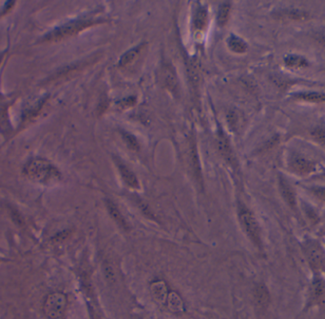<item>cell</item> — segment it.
I'll return each mask as SVG.
<instances>
[{
	"label": "cell",
	"mask_w": 325,
	"mask_h": 319,
	"mask_svg": "<svg viewBox=\"0 0 325 319\" xmlns=\"http://www.w3.org/2000/svg\"><path fill=\"white\" fill-rule=\"evenodd\" d=\"M25 176L41 185L52 186L61 180V172L55 165L44 158H32L24 166Z\"/></svg>",
	"instance_id": "obj_1"
},
{
	"label": "cell",
	"mask_w": 325,
	"mask_h": 319,
	"mask_svg": "<svg viewBox=\"0 0 325 319\" xmlns=\"http://www.w3.org/2000/svg\"><path fill=\"white\" fill-rule=\"evenodd\" d=\"M101 20L97 19H78L71 22L66 23L58 28L50 32L48 35L43 37V41L46 42H54L62 39H66L68 37H74L83 30L89 28L93 25L99 24Z\"/></svg>",
	"instance_id": "obj_2"
},
{
	"label": "cell",
	"mask_w": 325,
	"mask_h": 319,
	"mask_svg": "<svg viewBox=\"0 0 325 319\" xmlns=\"http://www.w3.org/2000/svg\"><path fill=\"white\" fill-rule=\"evenodd\" d=\"M239 218L245 234L253 242V244H255L258 248H262V237L259 223L252 214L251 211L244 206H241L239 210Z\"/></svg>",
	"instance_id": "obj_3"
},
{
	"label": "cell",
	"mask_w": 325,
	"mask_h": 319,
	"mask_svg": "<svg viewBox=\"0 0 325 319\" xmlns=\"http://www.w3.org/2000/svg\"><path fill=\"white\" fill-rule=\"evenodd\" d=\"M68 298L62 293H52L45 299L43 311L49 319H61L66 312Z\"/></svg>",
	"instance_id": "obj_4"
},
{
	"label": "cell",
	"mask_w": 325,
	"mask_h": 319,
	"mask_svg": "<svg viewBox=\"0 0 325 319\" xmlns=\"http://www.w3.org/2000/svg\"><path fill=\"white\" fill-rule=\"evenodd\" d=\"M304 256L309 266L315 271H320L325 266V252L317 240L308 239L303 243Z\"/></svg>",
	"instance_id": "obj_5"
},
{
	"label": "cell",
	"mask_w": 325,
	"mask_h": 319,
	"mask_svg": "<svg viewBox=\"0 0 325 319\" xmlns=\"http://www.w3.org/2000/svg\"><path fill=\"white\" fill-rule=\"evenodd\" d=\"M287 165L290 171L302 177L308 176L316 171L315 162L300 154H292L289 156Z\"/></svg>",
	"instance_id": "obj_6"
},
{
	"label": "cell",
	"mask_w": 325,
	"mask_h": 319,
	"mask_svg": "<svg viewBox=\"0 0 325 319\" xmlns=\"http://www.w3.org/2000/svg\"><path fill=\"white\" fill-rule=\"evenodd\" d=\"M325 302V281L320 278H316L311 282L307 296V306L309 309L314 306L322 304Z\"/></svg>",
	"instance_id": "obj_7"
},
{
	"label": "cell",
	"mask_w": 325,
	"mask_h": 319,
	"mask_svg": "<svg viewBox=\"0 0 325 319\" xmlns=\"http://www.w3.org/2000/svg\"><path fill=\"white\" fill-rule=\"evenodd\" d=\"M279 188H280V193H281L284 202L292 210H296L297 209V198H296L295 192H294L293 188L289 184L286 178H283L282 176L279 177Z\"/></svg>",
	"instance_id": "obj_8"
},
{
	"label": "cell",
	"mask_w": 325,
	"mask_h": 319,
	"mask_svg": "<svg viewBox=\"0 0 325 319\" xmlns=\"http://www.w3.org/2000/svg\"><path fill=\"white\" fill-rule=\"evenodd\" d=\"M270 293L264 284H259L254 289V301L257 308L261 311H265L270 304Z\"/></svg>",
	"instance_id": "obj_9"
},
{
	"label": "cell",
	"mask_w": 325,
	"mask_h": 319,
	"mask_svg": "<svg viewBox=\"0 0 325 319\" xmlns=\"http://www.w3.org/2000/svg\"><path fill=\"white\" fill-rule=\"evenodd\" d=\"M292 97L297 101L307 103H323L325 102V93L320 92H300L294 94Z\"/></svg>",
	"instance_id": "obj_10"
},
{
	"label": "cell",
	"mask_w": 325,
	"mask_h": 319,
	"mask_svg": "<svg viewBox=\"0 0 325 319\" xmlns=\"http://www.w3.org/2000/svg\"><path fill=\"white\" fill-rule=\"evenodd\" d=\"M117 167H118L119 171H120V175L123 178L124 182L126 183V185L133 189H138L139 188V182H138V179L135 177V175L133 173V171H131L126 165H124L121 162H117Z\"/></svg>",
	"instance_id": "obj_11"
},
{
	"label": "cell",
	"mask_w": 325,
	"mask_h": 319,
	"mask_svg": "<svg viewBox=\"0 0 325 319\" xmlns=\"http://www.w3.org/2000/svg\"><path fill=\"white\" fill-rule=\"evenodd\" d=\"M107 208L111 215V217L113 218V220L116 222L119 227L123 230H128V225L126 223L125 217L122 215V213L120 212L118 207L111 200H107Z\"/></svg>",
	"instance_id": "obj_12"
},
{
	"label": "cell",
	"mask_w": 325,
	"mask_h": 319,
	"mask_svg": "<svg viewBox=\"0 0 325 319\" xmlns=\"http://www.w3.org/2000/svg\"><path fill=\"white\" fill-rule=\"evenodd\" d=\"M283 63L290 69H303L309 66V62L305 57L299 54H288L283 59Z\"/></svg>",
	"instance_id": "obj_13"
},
{
	"label": "cell",
	"mask_w": 325,
	"mask_h": 319,
	"mask_svg": "<svg viewBox=\"0 0 325 319\" xmlns=\"http://www.w3.org/2000/svg\"><path fill=\"white\" fill-rule=\"evenodd\" d=\"M281 16L285 20L292 21H303L308 18V14L302 10L298 9H289L281 12Z\"/></svg>",
	"instance_id": "obj_14"
},
{
	"label": "cell",
	"mask_w": 325,
	"mask_h": 319,
	"mask_svg": "<svg viewBox=\"0 0 325 319\" xmlns=\"http://www.w3.org/2000/svg\"><path fill=\"white\" fill-rule=\"evenodd\" d=\"M145 47V44L137 45L136 47H134L133 49L128 50L126 53H124L122 55V57L120 59L119 61V66L120 67H125L126 65H128L129 63H132L133 60H135L138 54L140 53L141 51L143 50V48Z\"/></svg>",
	"instance_id": "obj_15"
},
{
	"label": "cell",
	"mask_w": 325,
	"mask_h": 319,
	"mask_svg": "<svg viewBox=\"0 0 325 319\" xmlns=\"http://www.w3.org/2000/svg\"><path fill=\"white\" fill-rule=\"evenodd\" d=\"M194 28L196 30L202 31L207 25V10L205 7H200L194 15Z\"/></svg>",
	"instance_id": "obj_16"
},
{
	"label": "cell",
	"mask_w": 325,
	"mask_h": 319,
	"mask_svg": "<svg viewBox=\"0 0 325 319\" xmlns=\"http://www.w3.org/2000/svg\"><path fill=\"white\" fill-rule=\"evenodd\" d=\"M229 47L236 53H244L247 50V44L240 37L231 36L229 39Z\"/></svg>",
	"instance_id": "obj_17"
},
{
	"label": "cell",
	"mask_w": 325,
	"mask_h": 319,
	"mask_svg": "<svg viewBox=\"0 0 325 319\" xmlns=\"http://www.w3.org/2000/svg\"><path fill=\"white\" fill-rule=\"evenodd\" d=\"M164 81H165V85L171 90V91H174L177 87V79H176V75L174 74V72L172 71V69H170V67H166V69L164 70Z\"/></svg>",
	"instance_id": "obj_18"
},
{
	"label": "cell",
	"mask_w": 325,
	"mask_h": 319,
	"mask_svg": "<svg viewBox=\"0 0 325 319\" xmlns=\"http://www.w3.org/2000/svg\"><path fill=\"white\" fill-rule=\"evenodd\" d=\"M219 147H220V151L222 154V156H224L228 160H229L230 162H232L233 160V156H232V151L231 148L229 146V141L228 139L225 138V135L222 134H220V139H219Z\"/></svg>",
	"instance_id": "obj_19"
},
{
	"label": "cell",
	"mask_w": 325,
	"mask_h": 319,
	"mask_svg": "<svg viewBox=\"0 0 325 319\" xmlns=\"http://www.w3.org/2000/svg\"><path fill=\"white\" fill-rule=\"evenodd\" d=\"M231 11V5L229 2L223 3L218 13V24L220 26H224L229 20V15Z\"/></svg>",
	"instance_id": "obj_20"
},
{
	"label": "cell",
	"mask_w": 325,
	"mask_h": 319,
	"mask_svg": "<svg viewBox=\"0 0 325 319\" xmlns=\"http://www.w3.org/2000/svg\"><path fill=\"white\" fill-rule=\"evenodd\" d=\"M104 272H105L106 278H107V280L109 281V283L114 284V283L116 282V275H115L113 267L110 264V262L106 261L104 263Z\"/></svg>",
	"instance_id": "obj_21"
},
{
	"label": "cell",
	"mask_w": 325,
	"mask_h": 319,
	"mask_svg": "<svg viewBox=\"0 0 325 319\" xmlns=\"http://www.w3.org/2000/svg\"><path fill=\"white\" fill-rule=\"evenodd\" d=\"M310 192L315 197L321 201H325V187H312Z\"/></svg>",
	"instance_id": "obj_22"
},
{
	"label": "cell",
	"mask_w": 325,
	"mask_h": 319,
	"mask_svg": "<svg viewBox=\"0 0 325 319\" xmlns=\"http://www.w3.org/2000/svg\"><path fill=\"white\" fill-rule=\"evenodd\" d=\"M124 139L126 140L127 146H129V148L133 149V150H138L139 149V144L138 141L136 140V138L132 135V134H126L124 133Z\"/></svg>",
	"instance_id": "obj_23"
},
{
	"label": "cell",
	"mask_w": 325,
	"mask_h": 319,
	"mask_svg": "<svg viewBox=\"0 0 325 319\" xmlns=\"http://www.w3.org/2000/svg\"><path fill=\"white\" fill-rule=\"evenodd\" d=\"M313 135L315 138L318 139V141L325 142V132L322 129H320V128L316 129L313 132Z\"/></svg>",
	"instance_id": "obj_24"
},
{
	"label": "cell",
	"mask_w": 325,
	"mask_h": 319,
	"mask_svg": "<svg viewBox=\"0 0 325 319\" xmlns=\"http://www.w3.org/2000/svg\"><path fill=\"white\" fill-rule=\"evenodd\" d=\"M316 38H317V40H318V42L319 44H321L322 46H325V34L318 35V37H316Z\"/></svg>",
	"instance_id": "obj_25"
}]
</instances>
